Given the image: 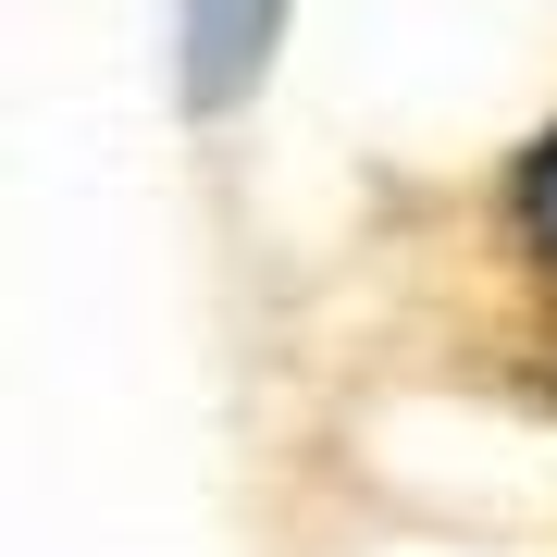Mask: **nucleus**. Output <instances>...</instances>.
<instances>
[{"label":"nucleus","mask_w":557,"mask_h":557,"mask_svg":"<svg viewBox=\"0 0 557 557\" xmlns=\"http://www.w3.org/2000/svg\"><path fill=\"white\" fill-rule=\"evenodd\" d=\"M508 260L533 273V310H545V384H557V137L508 174Z\"/></svg>","instance_id":"nucleus-1"},{"label":"nucleus","mask_w":557,"mask_h":557,"mask_svg":"<svg viewBox=\"0 0 557 557\" xmlns=\"http://www.w3.org/2000/svg\"><path fill=\"white\" fill-rule=\"evenodd\" d=\"M260 25H273V0H199V75H211V100H223V87H248Z\"/></svg>","instance_id":"nucleus-2"}]
</instances>
